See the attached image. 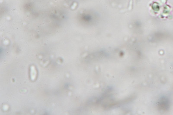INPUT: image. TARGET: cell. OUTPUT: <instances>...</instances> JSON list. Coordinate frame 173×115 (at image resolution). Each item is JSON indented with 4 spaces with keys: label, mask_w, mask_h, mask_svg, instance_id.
Listing matches in <instances>:
<instances>
[{
    "label": "cell",
    "mask_w": 173,
    "mask_h": 115,
    "mask_svg": "<svg viewBox=\"0 0 173 115\" xmlns=\"http://www.w3.org/2000/svg\"><path fill=\"white\" fill-rule=\"evenodd\" d=\"M36 70L35 69V68L34 67H31V72H30V77L31 79L34 80L35 79V78L36 77Z\"/></svg>",
    "instance_id": "6da1fadb"
}]
</instances>
